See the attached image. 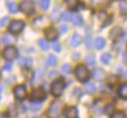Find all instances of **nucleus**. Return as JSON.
Masks as SVG:
<instances>
[{
  "instance_id": "6",
  "label": "nucleus",
  "mask_w": 127,
  "mask_h": 118,
  "mask_svg": "<svg viewBox=\"0 0 127 118\" xmlns=\"http://www.w3.org/2000/svg\"><path fill=\"white\" fill-rule=\"evenodd\" d=\"M17 56H18V51L14 47H11V46L6 47L5 50L3 51V57L6 59H10V60L14 59L17 58Z\"/></svg>"
},
{
  "instance_id": "39",
  "label": "nucleus",
  "mask_w": 127,
  "mask_h": 118,
  "mask_svg": "<svg viewBox=\"0 0 127 118\" xmlns=\"http://www.w3.org/2000/svg\"><path fill=\"white\" fill-rule=\"evenodd\" d=\"M4 69L5 70H11L12 69V63L11 62H6L4 65Z\"/></svg>"
},
{
  "instance_id": "5",
  "label": "nucleus",
  "mask_w": 127,
  "mask_h": 118,
  "mask_svg": "<svg viewBox=\"0 0 127 118\" xmlns=\"http://www.w3.org/2000/svg\"><path fill=\"white\" fill-rule=\"evenodd\" d=\"M46 97V92L43 88H35L31 93V98L35 102H41Z\"/></svg>"
},
{
  "instance_id": "22",
  "label": "nucleus",
  "mask_w": 127,
  "mask_h": 118,
  "mask_svg": "<svg viewBox=\"0 0 127 118\" xmlns=\"http://www.w3.org/2000/svg\"><path fill=\"white\" fill-rule=\"evenodd\" d=\"M39 46L41 47V49L43 51H48L49 50V43L46 40H44V39H41L39 41Z\"/></svg>"
},
{
  "instance_id": "7",
  "label": "nucleus",
  "mask_w": 127,
  "mask_h": 118,
  "mask_svg": "<svg viewBox=\"0 0 127 118\" xmlns=\"http://www.w3.org/2000/svg\"><path fill=\"white\" fill-rule=\"evenodd\" d=\"M20 10L25 14H30L34 10V3L29 0H24L20 4Z\"/></svg>"
},
{
  "instance_id": "20",
  "label": "nucleus",
  "mask_w": 127,
  "mask_h": 118,
  "mask_svg": "<svg viewBox=\"0 0 127 118\" xmlns=\"http://www.w3.org/2000/svg\"><path fill=\"white\" fill-rule=\"evenodd\" d=\"M71 13L69 12V11H64L63 14H62V16H61V19H62V21H64V22H68V21H70L71 20Z\"/></svg>"
},
{
  "instance_id": "35",
  "label": "nucleus",
  "mask_w": 127,
  "mask_h": 118,
  "mask_svg": "<svg viewBox=\"0 0 127 118\" xmlns=\"http://www.w3.org/2000/svg\"><path fill=\"white\" fill-rule=\"evenodd\" d=\"M53 48L56 52H61V45L59 42H54L53 43Z\"/></svg>"
},
{
  "instance_id": "25",
  "label": "nucleus",
  "mask_w": 127,
  "mask_h": 118,
  "mask_svg": "<svg viewBox=\"0 0 127 118\" xmlns=\"http://www.w3.org/2000/svg\"><path fill=\"white\" fill-rule=\"evenodd\" d=\"M85 60H86V62H87L89 65H91V66H93V65L95 64V59H94V56H93V55H88V56L86 57Z\"/></svg>"
},
{
  "instance_id": "28",
  "label": "nucleus",
  "mask_w": 127,
  "mask_h": 118,
  "mask_svg": "<svg viewBox=\"0 0 127 118\" xmlns=\"http://www.w3.org/2000/svg\"><path fill=\"white\" fill-rule=\"evenodd\" d=\"M113 109H114V106H113L112 104H107V105L104 107V113H105V114H110V113H112Z\"/></svg>"
},
{
  "instance_id": "23",
  "label": "nucleus",
  "mask_w": 127,
  "mask_h": 118,
  "mask_svg": "<svg viewBox=\"0 0 127 118\" xmlns=\"http://www.w3.org/2000/svg\"><path fill=\"white\" fill-rule=\"evenodd\" d=\"M110 59H111V57H110L109 54H106L105 53V54H102L101 55V61L104 64H108L109 61H110Z\"/></svg>"
},
{
  "instance_id": "26",
  "label": "nucleus",
  "mask_w": 127,
  "mask_h": 118,
  "mask_svg": "<svg viewBox=\"0 0 127 118\" xmlns=\"http://www.w3.org/2000/svg\"><path fill=\"white\" fill-rule=\"evenodd\" d=\"M30 107H31V109H32L33 111H38L39 109H41L42 104H41V102H35V101H33V102L31 103Z\"/></svg>"
},
{
  "instance_id": "8",
  "label": "nucleus",
  "mask_w": 127,
  "mask_h": 118,
  "mask_svg": "<svg viewBox=\"0 0 127 118\" xmlns=\"http://www.w3.org/2000/svg\"><path fill=\"white\" fill-rule=\"evenodd\" d=\"M26 94H27V91L24 85H17L14 88V95L18 99H24L26 97Z\"/></svg>"
},
{
  "instance_id": "37",
  "label": "nucleus",
  "mask_w": 127,
  "mask_h": 118,
  "mask_svg": "<svg viewBox=\"0 0 127 118\" xmlns=\"http://www.w3.org/2000/svg\"><path fill=\"white\" fill-rule=\"evenodd\" d=\"M18 63L20 64V65H26V59L25 58H20L19 59H18Z\"/></svg>"
},
{
  "instance_id": "38",
  "label": "nucleus",
  "mask_w": 127,
  "mask_h": 118,
  "mask_svg": "<svg viewBox=\"0 0 127 118\" xmlns=\"http://www.w3.org/2000/svg\"><path fill=\"white\" fill-rule=\"evenodd\" d=\"M26 65L27 66H32L33 65V59L31 58H26Z\"/></svg>"
},
{
  "instance_id": "40",
  "label": "nucleus",
  "mask_w": 127,
  "mask_h": 118,
  "mask_svg": "<svg viewBox=\"0 0 127 118\" xmlns=\"http://www.w3.org/2000/svg\"><path fill=\"white\" fill-rule=\"evenodd\" d=\"M67 30H68V28H67V26H66V25H63V26H61V31H62L63 33L67 32Z\"/></svg>"
},
{
  "instance_id": "36",
  "label": "nucleus",
  "mask_w": 127,
  "mask_h": 118,
  "mask_svg": "<svg viewBox=\"0 0 127 118\" xmlns=\"http://www.w3.org/2000/svg\"><path fill=\"white\" fill-rule=\"evenodd\" d=\"M86 46H87L89 49H91V47H92V44H91V37H90V36H87V37H86Z\"/></svg>"
},
{
  "instance_id": "29",
  "label": "nucleus",
  "mask_w": 127,
  "mask_h": 118,
  "mask_svg": "<svg viewBox=\"0 0 127 118\" xmlns=\"http://www.w3.org/2000/svg\"><path fill=\"white\" fill-rule=\"evenodd\" d=\"M111 118H125V114L122 111H117L112 114Z\"/></svg>"
},
{
  "instance_id": "46",
  "label": "nucleus",
  "mask_w": 127,
  "mask_h": 118,
  "mask_svg": "<svg viewBox=\"0 0 127 118\" xmlns=\"http://www.w3.org/2000/svg\"><path fill=\"white\" fill-rule=\"evenodd\" d=\"M36 118H38V117H36Z\"/></svg>"
},
{
  "instance_id": "18",
  "label": "nucleus",
  "mask_w": 127,
  "mask_h": 118,
  "mask_svg": "<svg viewBox=\"0 0 127 118\" xmlns=\"http://www.w3.org/2000/svg\"><path fill=\"white\" fill-rule=\"evenodd\" d=\"M7 8L9 9V11L11 13H16L18 11V5L15 3V2H11V1H8L7 2Z\"/></svg>"
},
{
  "instance_id": "45",
  "label": "nucleus",
  "mask_w": 127,
  "mask_h": 118,
  "mask_svg": "<svg viewBox=\"0 0 127 118\" xmlns=\"http://www.w3.org/2000/svg\"><path fill=\"white\" fill-rule=\"evenodd\" d=\"M0 99H1V97H0Z\"/></svg>"
},
{
  "instance_id": "43",
  "label": "nucleus",
  "mask_w": 127,
  "mask_h": 118,
  "mask_svg": "<svg viewBox=\"0 0 127 118\" xmlns=\"http://www.w3.org/2000/svg\"><path fill=\"white\" fill-rule=\"evenodd\" d=\"M0 80H1V74H0Z\"/></svg>"
},
{
  "instance_id": "27",
  "label": "nucleus",
  "mask_w": 127,
  "mask_h": 118,
  "mask_svg": "<svg viewBox=\"0 0 127 118\" xmlns=\"http://www.w3.org/2000/svg\"><path fill=\"white\" fill-rule=\"evenodd\" d=\"M13 42H14V39L11 36H9V35H6L3 38V44H5V45H9V44H11Z\"/></svg>"
},
{
  "instance_id": "31",
  "label": "nucleus",
  "mask_w": 127,
  "mask_h": 118,
  "mask_svg": "<svg viewBox=\"0 0 127 118\" xmlns=\"http://www.w3.org/2000/svg\"><path fill=\"white\" fill-rule=\"evenodd\" d=\"M91 1V4L95 7H98V6H102L105 2V0H90Z\"/></svg>"
},
{
  "instance_id": "19",
  "label": "nucleus",
  "mask_w": 127,
  "mask_h": 118,
  "mask_svg": "<svg viewBox=\"0 0 127 118\" xmlns=\"http://www.w3.org/2000/svg\"><path fill=\"white\" fill-rule=\"evenodd\" d=\"M72 23H73V25H74V26L79 27V26H81V25H82V18H81L79 15L75 14V15H73V16H72Z\"/></svg>"
},
{
  "instance_id": "16",
  "label": "nucleus",
  "mask_w": 127,
  "mask_h": 118,
  "mask_svg": "<svg viewBox=\"0 0 127 118\" xmlns=\"http://www.w3.org/2000/svg\"><path fill=\"white\" fill-rule=\"evenodd\" d=\"M94 46L97 50H101L102 48H104L105 46V40L103 38H97L95 41H94Z\"/></svg>"
},
{
  "instance_id": "15",
  "label": "nucleus",
  "mask_w": 127,
  "mask_h": 118,
  "mask_svg": "<svg viewBox=\"0 0 127 118\" xmlns=\"http://www.w3.org/2000/svg\"><path fill=\"white\" fill-rule=\"evenodd\" d=\"M118 93H119V95H120L122 98L127 99V83H124V84H122V85L119 87Z\"/></svg>"
},
{
  "instance_id": "21",
  "label": "nucleus",
  "mask_w": 127,
  "mask_h": 118,
  "mask_svg": "<svg viewBox=\"0 0 127 118\" xmlns=\"http://www.w3.org/2000/svg\"><path fill=\"white\" fill-rule=\"evenodd\" d=\"M46 61H47V64H49L51 66H54V65L57 64L58 59H57V58L55 56H50V57H48V59H47Z\"/></svg>"
},
{
  "instance_id": "44",
  "label": "nucleus",
  "mask_w": 127,
  "mask_h": 118,
  "mask_svg": "<svg viewBox=\"0 0 127 118\" xmlns=\"http://www.w3.org/2000/svg\"><path fill=\"white\" fill-rule=\"evenodd\" d=\"M36 1H39V0H36Z\"/></svg>"
},
{
  "instance_id": "9",
  "label": "nucleus",
  "mask_w": 127,
  "mask_h": 118,
  "mask_svg": "<svg viewBox=\"0 0 127 118\" xmlns=\"http://www.w3.org/2000/svg\"><path fill=\"white\" fill-rule=\"evenodd\" d=\"M45 35H46L47 39L50 40V41H53V40H55L56 38H58V32H57V30H56L55 28H53V27H50V28L46 29V30H45Z\"/></svg>"
},
{
  "instance_id": "12",
  "label": "nucleus",
  "mask_w": 127,
  "mask_h": 118,
  "mask_svg": "<svg viewBox=\"0 0 127 118\" xmlns=\"http://www.w3.org/2000/svg\"><path fill=\"white\" fill-rule=\"evenodd\" d=\"M121 33H122L121 28H120V27H115V28H113V29L110 31L109 37H110L113 41H115V40H117V39L121 36Z\"/></svg>"
},
{
  "instance_id": "10",
  "label": "nucleus",
  "mask_w": 127,
  "mask_h": 118,
  "mask_svg": "<svg viewBox=\"0 0 127 118\" xmlns=\"http://www.w3.org/2000/svg\"><path fill=\"white\" fill-rule=\"evenodd\" d=\"M64 117H65V118H76L77 109H76V107H74V106L68 107V108H66V109L64 110Z\"/></svg>"
},
{
  "instance_id": "4",
  "label": "nucleus",
  "mask_w": 127,
  "mask_h": 118,
  "mask_svg": "<svg viewBox=\"0 0 127 118\" xmlns=\"http://www.w3.org/2000/svg\"><path fill=\"white\" fill-rule=\"evenodd\" d=\"M25 27V24L23 21L20 20H14L11 22V24L9 25V31L12 34H19Z\"/></svg>"
},
{
  "instance_id": "41",
  "label": "nucleus",
  "mask_w": 127,
  "mask_h": 118,
  "mask_svg": "<svg viewBox=\"0 0 127 118\" xmlns=\"http://www.w3.org/2000/svg\"><path fill=\"white\" fill-rule=\"evenodd\" d=\"M0 118H8V116H7V115L2 114V115H0Z\"/></svg>"
},
{
  "instance_id": "24",
  "label": "nucleus",
  "mask_w": 127,
  "mask_h": 118,
  "mask_svg": "<svg viewBox=\"0 0 127 118\" xmlns=\"http://www.w3.org/2000/svg\"><path fill=\"white\" fill-rule=\"evenodd\" d=\"M65 2L70 9H74L78 5V0H65Z\"/></svg>"
},
{
  "instance_id": "17",
  "label": "nucleus",
  "mask_w": 127,
  "mask_h": 118,
  "mask_svg": "<svg viewBox=\"0 0 127 118\" xmlns=\"http://www.w3.org/2000/svg\"><path fill=\"white\" fill-rule=\"evenodd\" d=\"M84 88L86 89V91L88 92V93H94V92H96V86L92 83V82H86L85 84H84Z\"/></svg>"
},
{
  "instance_id": "42",
  "label": "nucleus",
  "mask_w": 127,
  "mask_h": 118,
  "mask_svg": "<svg viewBox=\"0 0 127 118\" xmlns=\"http://www.w3.org/2000/svg\"><path fill=\"white\" fill-rule=\"evenodd\" d=\"M1 92H2V86H0V95H1Z\"/></svg>"
},
{
  "instance_id": "14",
  "label": "nucleus",
  "mask_w": 127,
  "mask_h": 118,
  "mask_svg": "<svg viewBox=\"0 0 127 118\" xmlns=\"http://www.w3.org/2000/svg\"><path fill=\"white\" fill-rule=\"evenodd\" d=\"M43 76H44V70H43V69H41V68L37 69V70L35 71V73H34L33 83H37L39 80H41V79L43 78Z\"/></svg>"
},
{
  "instance_id": "11",
  "label": "nucleus",
  "mask_w": 127,
  "mask_h": 118,
  "mask_svg": "<svg viewBox=\"0 0 127 118\" xmlns=\"http://www.w3.org/2000/svg\"><path fill=\"white\" fill-rule=\"evenodd\" d=\"M104 75H105V72H104V70H103L102 68H96V69H94L93 72H92L93 78H94L95 80H98V81L102 80V79L104 78Z\"/></svg>"
},
{
  "instance_id": "1",
  "label": "nucleus",
  "mask_w": 127,
  "mask_h": 118,
  "mask_svg": "<svg viewBox=\"0 0 127 118\" xmlns=\"http://www.w3.org/2000/svg\"><path fill=\"white\" fill-rule=\"evenodd\" d=\"M63 107V102L56 100L52 103V105L50 106V109L48 111V116L49 118H58L61 114V110Z\"/></svg>"
},
{
  "instance_id": "2",
  "label": "nucleus",
  "mask_w": 127,
  "mask_h": 118,
  "mask_svg": "<svg viewBox=\"0 0 127 118\" xmlns=\"http://www.w3.org/2000/svg\"><path fill=\"white\" fill-rule=\"evenodd\" d=\"M64 88V81L63 79H57L55 80L51 85V92L55 96H60Z\"/></svg>"
},
{
  "instance_id": "33",
  "label": "nucleus",
  "mask_w": 127,
  "mask_h": 118,
  "mask_svg": "<svg viewBox=\"0 0 127 118\" xmlns=\"http://www.w3.org/2000/svg\"><path fill=\"white\" fill-rule=\"evenodd\" d=\"M62 71H63L64 73H68V72L70 71V65H69L68 63L64 64L63 67H62Z\"/></svg>"
},
{
  "instance_id": "32",
  "label": "nucleus",
  "mask_w": 127,
  "mask_h": 118,
  "mask_svg": "<svg viewBox=\"0 0 127 118\" xmlns=\"http://www.w3.org/2000/svg\"><path fill=\"white\" fill-rule=\"evenodd\" d=\"M50 6V0H42L41 1V7L44 9V10H47Z\"/></svg>"
},
{
  "instance_id": "34",
  "label": "nucleus",
  "mask_w": 127,
  "mask_h": 118,
  "mask_svg": "<svg viewBox=\"0 0 127 118\" xmlns=\"http://www.w3.org/2000/svg\"><path fill=\"white\" fill-rule=\"evenodd\" d=\"M8 22H9V18H8V17H4V18H2V19L0 20V26H1V27H5Z\"/></svg>"
},
{
  "instance_id": "3",
  "label": "nucleus",
  "mask_w": 127,
  "mask_h": 118,
  "mask_svg": "<svg viewBox=\"0 0 127 118\" xmlns=\"http://www.w3.org/2000/svg\"><path fill=\"white\" fill-rule=\"evenodd\" d=\"M74 73H75V76L76 78L79 80V81H85L88 76H89V72H88V69L86 68L85 65L83 64H79L76 66L75 70H74Z\"/></svg>"
},
{
  "instance_id": "30",
  "label": "nucleus",
  "mask_w": 127,
  "mask_h": 118,
  "mask_svg": "<svg viewBox=\"0 0 127 118\" xmlns=\"http://www.w3.org/2000/svg\"><path fill=\"white\" fill-rule=\"evenodd\" d=\"M117 80H118V77L116 75H110L108 77V79H107V81H108L109 84H115L117 82Z\"/></svg>"
},
{
  "instance_id": "13",
  "label": "nucleus",
  "mask_w": 127,
  "mask_h": 118,
  "mask_svg": "<svg viewBox=\"0 0 127 118\" xmlns=\"http://www.w3.org/2000/svg\"><path fill=\"white\" fill-rule=\"evenodd\" d=\"M81 41H82V39H81L80 35L74 34V35L70 38V46H71V47H77V46H79V45L81 44Z\"/></svg>"
}]
</instances>
